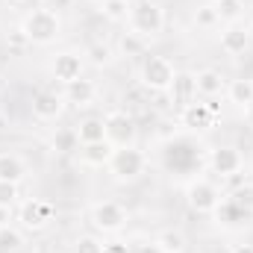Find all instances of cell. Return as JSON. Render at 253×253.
<instances>
[{
    "label": "cell",
    "instance_id": "obj_25",
    "mask_svg": "<svg viewBox=\"0 0 253 253\" xmlns=\"http://www.w3.org/2000/svg\"><path fill=\"white\" fill-rule=\"evenodd\" d=\"M53 150H59V153L80 150V138H77V129L74 126H62V129L53 132Z\"/></svg>",
    "mask_w": 253,
    "mask_h": 253
},
{
    "label": "cell",
    "instance_id": "obj_41",
    "mask_svg": "<svg viewBox=\"0 0 253 253\" xmlns=\"http://www.w3.org/2000/svg\"><path fill=\"white\" fill-rule=\"evenodd\" d=\"M251 39H253V24H251Z\"/></svg>",
    "mask_w": 253,
    "mask_h": 253
},
{
    "label": "cell",
    "instance_id": "obj_39",
    "mask_svg": "<svg viewBox=\"0 0 253 253\" xmlns=\"http://www.w3.org/2000/svg\"><path fill=\"white\" fill-rule=\"evenodd\" d=\"M203 3H212V6H215V3H218V0H203Z\"/></svg>",
    "mask_w": 253,
    "mask_h": 253
},
{
    "label": "cell",
    "instance_id": "obj_13",
    "mask_svg": "<svg viewBox=\"0 0 253 253\" xmlns=\"http://www.w3.org/2000/svg\"><path fill=\"white\" fill-rule=\"evenodd\" d=\"M168 97H171V103L174 106H189L197 100V85H194V74L189 71H177V77H174V83H171V88H168Z\"/></svg>",
    "mask_w": 253,
    "mask_h": 253
},
{
    "label": "cell",
    "instance_id": "obj_37",
    "mask_svg": "<svg viewBox=\"0 0 253 253\" xmlns=\"http://www.w3.org/2000/svg\"><path fill=\"white\" fill-rule=\"evenodd\" d=\"M245 121H248V126L253 129V103L248 106V109H245Z\"/></svg>",
    "mask_w": 253,
    "mask_h": 253
},
{
    "label": "cell",
    "instance_id": "obj_2",
    "mask_svg": "<svg viewBox=\"0 0 253 253\" xmlns=\"http://www.w3.org/2000/svg\"><path fill=\"white\" fill-rule=\"evenodd\" d=\"M126 24L135 36L141 39H153L165 30V9L162 3L156 0H138L129 6V15H126Z\"/></svg>",
    "mask_w": 253,
    "mask_h": 253
},
{
    "label": "cell",
    "instance_id": "obj_15",
    "mask_svg": "<svg viewBox=\"0 0 253 253\" xmlns=\"http://www.w3.org/2000/svg\"><path fill=\"white\" fill-rule=\"evenodd\" d=\"M194 85H197V94H200V97L212 100V97L224 94L227 80H224V74H221L218 68H203V71L194 74Z\"/></svg>",
    "mask_w": 253,
    "mask_h": 253
},
{
    "label": "cell",
    "instance_id": "obj_28",
    "mask_svg": "<svg viewBox=\"0 0 253 253\" xmlns=\"http://www.w3.org/2000/svg\"><path fill=\"white\" fill-rule=\"evenodd\" d=\"M129 6L132 3H124V0H100V15L106 18V21H126V15H129Z\"/></svg>",
    "mask_w": 253,
    "mask_h": 253
},
{
    "label": "cell",
    "instance_id": "obj_30",
    "mask_svg": "<svg viewBox=\"0 0 253 253\" xmlns=\"http://www.w3.org/2000/svg\"><path fill=\"white\" fill-rule=\"evenodd\" d=\"M103 248H106V242H100L97 236H80L74 242V251L71 253H103Z\"/></svg>",
    "mask_w": 253,
    "mask_h": 253
},
{
    "label": "cell",
    "instance_id": "obj_33",
    "mask_svg": "<svg viewBox=\"0 0 253 253\" xmlns=\"http://www.w3.org/2000/svg\"><path fill=\"white\" fill-rule=\"evenodd\" d=\"M103 253H129V248H126L124 242H106Z\"/></svg>",
    "mask_w": 253,
    "mask_h": 253
},
{
    "label": "cell",
    "instance_id": "obj_7",
    "mask_svg": "<svg viewBox=\"0 0 253 253\" xmlns=\"http://www.w3.org/2000/svg\"><path fill=\"white\" fill-rule=\"evenodd\" d=\"M221 197H224L221 189H218L212 180H206V177L191 180L189 189H186V203H189L191 212H197V215H212V212L218 209Z\"/></svg>",
    "mask_w": 253,
    "mask_h": 253
},
{
    "label": "cell",
    "instance_id": "obj_27",
    "mask_svg": "<svg viewBox=\"0 0 253 253\" xmlns=\"http://www.w3.org/2000/svg\"><path fill=\"white\" fill-rule=\"evenodd\" d=\"M85 56H88V62H91V65L103 68V65H112V62H115V56H118V53H115L109 44H103V42H94V44H88Z\"/></svg>",
    "mask_w": 253,
    "mask_h": 253
},
{
    "label": "cell",
    "instance_id": "obj_16",
    "mask_svg": "<svg viewBox=\"0 0 253 253\" xmlns=\"http://www.w3.org/2000/svg\"><path fill=\"white\" fill-rule=\"evenodd\" d=\"M65 103H71V106H91L94 103V97H97V85L91 83V80H77V83H71V85H65Z\"/></svg>",
    "mask_w": 253,
    "mask_h": 253
},
{
    "label": "cell",
    "instance_id": "obj_9",
    "mask_svg": "<svg viewBox=\"0 0 253 253\" xmlns=\"http://www.w3.org/2000/svg\"><path fill=\"white\" fill-rule=\"evenodd\" d=\"M56 209L50 200H42V197H33V200H24L21 203V212H18V224L21 230H30V233H39L44 230L50 221H53Z\"/></svg>",
    "mask_w": 253,
    "mask_h": 253
},
{
    "label": "cell",
    "instance_id": "obj_3",
    "mask_svg": "<svg viewBox=\"0 0 253 253\" xmlns=\"http://www.w3.org/2000/svg\"><path fill=\"white\" fill-rule=\"evenodd\" d=\"M177 77V68L168 56H144L138 68V85L150 94H165Z\"/></svg>",
    "mask_w": 253,
    "mask_h": 253
},
{
    "label": "cell",
    "instance_id": "obj_1",
    "mask_svg": "<svg viewBox=\"0 0 253 253\" xmlns=\"http://www.w3.org/2000/svg\"><path fill=\"white\" fill-rule=\"evenodd\" d=\"M21 33L27 36L30 44H53L59 39V33H62V18L50 6H36V9H30L24 15Z\"/></svg>",
    "mask_w": 253,
    "mask_h": 253
},
{
    "label": "cell",
    "instance_id": "obj_32",
    "mask_svg": "<svg viewBox=\"0 0 253 253\" xmlns=\"http://www.w3.org/2000/svg\"><path fill=\"white\" fill-rule=\"evenodd\" d=\"M18 197H21L18 183H6V180H0V206H15Z\"/></svg>",
    "mask_w": 253,
    "mask_h": 253
},
{
    "label": "cell",
    "instance_id": "obj_19",
    "mask_svg": "<svg viewBox=\"0 0 253 253\" xmlns=\"http://www.w3.org/2000/svg\"><path fill=\"white\" fill-rule=\"evenodd\" d=\"M24 177H27V162H24L18 153L3 150V153H0V180H6V183H21Z\"/></svg>",
    "mask_w": 253,
    "mask_h": 253
},
{
    "label": "cell",
    "instance_id": "obj_22",
    "mask_svg": "<svg viewBox=\"0 0 253 253\" xmlns=\"http://www.w3.org/2000/svg\"><path fill=\"white\" fill-rule=\"evenodd\" d=\"M77 129V138H80V147L83 144H94V141H103L106 132H103V118H83Z\"/></svg>",
    "mask_w": 253,
    "mask_h": 253
},
{
    "label": "cell",
    "instance_id": "obj_11",
    "mask_svg": "<svg viewBox=\"0 0 253 253\" xmlns=\"http://www.w3.org/2000/svg\"><path fill=\"white\" fill-rule=\"evenodd\" d=\"M218 118V109L212 103H203V100H194L189 106L180 109V124L191 129V132H200V129H209Z\"/></svg>",
    "mask_w": 253,
    "mask_h": 253
},
{
    "label": "cell",
    "instance_id": "obj_38",
    "mask_svg": "<svg viewBox=\"0 0 253 253\" xmlns=\"http://www.w3.org/2000/svg\"><path fill=\"white\" fill-rule=\"evenodd\" d=\"M141 253H159V248H156V242H153L150 248H144V251H141Z\"/></svg>",
    "mask_w": 253,
    "mask_h": 253
},
{
    "label": "cell",
    "instance_id": "obj_24",
    "mask_svg": "<svg viewBox=\"0 0 253 253\" xmlns=\"http://www.w3.org/2000/svg\"><path fill=\"white\" fill-rule=\"evenodd\" d=\"M24 248V233L12 224L0 227V253H18Z\"/></svg>",
    "mask_w": 253,
    "mask_h": 253
},
{
    "label": "cell",
    "instance_id": "obj_4",
    "mask_svg": "<svg viewBox=\"0 0 253 253\" xmlns=\"http://www.w3.org/2000/svg\"><path fill=\"white\" fill-rule=\"evenodd\" d=\"M106 168H109L112 180H118V183H132V180H138V177L144 174L147 156H144V150H138L135 144H132V147H115V153H112V159H109Z\"/></svg>",
    "mask_w": 253,
    "mask_h": 253
},
{
    "label": "cell",
    "instance_id": "obj_12",
    "mask_svg": "<svg viewBox=\"0 0 253 253\" xmlns=\"http://www.w3.org/2000/svg\"><path fill=\"white\" fill-rule=\"evenodd\" d=\"M65 112V97L59 91H39L36 97H33V115L39 118V121H56L59 115Z\"/></svg>",
    "mask_w": 253,
    "mask_h": 253
},
{
    "label": "cell",
    "instance_id": "obj_29",
    "mask_svg": "<svg viewBox=\"0 0 253 253\" xmlns=\"http://www.w3.org/2000/svg\"><path fill=\"white\" fill-rule=\"evenodd\" d=\"M194 24H197L200 30H212L215 24H221V18H218V12H215L212 3H200V6L194 9Z\"/></svg>",
    "mask_w": 253,
    "mask_h": 253
},
{
    "label": "cell",
    "instance_id": "obj_23",
    "mask_svg": "<svg viewBox=\"0 0 253 253\" xmlns=\"http://www.w3.org/2000/svg\"><path fill=\"white\" fill-rule=\"evenodd\" d=\"M144 50H147V39L135 36L132 30L121 33V39H118V56H124V59H135V56H144Z\"/></svg>",
    "mask_w": 253,
    "mask_h": 253
},
{
    "label": "cell",
    "instance_id": "obj_31",
    "mask_svg": "<svg viewBox=\"0 0 253 253\" xmlns=\"http://www.w3.org/2000/svg\"><path fill=\"white\" fill-rule=\"evenodd\" d=\"M230 197H233L236 203H242V206H245L248 212H253V183H248V180H245V183H242L239 189L230 191Z\"/></svg>",
    "mask_w": 253,
    "mask_h": 253
},
{
    "label": "cell",
    "instance_id": "obj_21",
    "mask_svg": "<svg viewBox=\"0 0 253 253\" xmlns=\"http://www.w3.org/2000/svg\"><path fill=\"white\" fill-rule=\"evenodd\" d=\"M156 248H159V253H186L189 239H186L183 230H162L156 236Z\"/></svg>",
    "mask_w": 253,
    "mask_h": 253
},
{
    "label": "cell",
    "instance_id": "obj_17",
    "mask_svg": "<svg viewBox=\"0 0 253 253\" xmlns=\"http://www.w3.org/2000/svg\"><path fill=\"white\" fill-rule=\"evenodd\" d=\"M215 218H218V224H227V227H236V224H245L248 218H251L253 212H248L242 203H236L230 194L227 197H221V203H218V209L212 212Z\"/></svg>",
    "mask_w": 253,
    "mask_h": 253
},
{
    "label": "cell",
    "instance_id": "obj_18",
    "mask_svg": "<svg viewBox=\"0 0 253 253\" xmlns=\"http://www.w3.org/2000/svg\"><path fill=\"white\" fill-rule=\"evenodd\" d=\"M112 153H115V147H112L106 138H103V141H94V144H83V147H80V159H83L88 168H103V165H109Z\"/></svg>",
    "mask_w": 253,
    "mask_h": 253
},
{
    "label": "cell",
    "instance_id": "obj_5",
    "mask_svg": "<svg viewBox=\"0 0 253 253\" xmlns=\"http://www.w3.org/2000/svg\"><path fill=\"white\" fill-rule=\"evenodd\" d=\"M103 132H106V141L112 147H132L135 138H138V124H135V118L129 112L112 109L103 118Z\"/></svg>",
    "mask_w": 253,
    "mask_h": 253
},
{
    "label": "cell",
    "instance_id": "obj_14",
    "mask_svg": "<svg viewBox=\"0 0 253 253\" xmlns=\"http://www.w3.org/2000/svg\"><path fill=\"white\" fill-rule=\"evenodd\" d=\"M248 47H251V30H248V27L230 24V27L221 33V50H224L227 56H242Z\"/></svg>",
    "mask_w": 253,
    "mask_h": 253
},
{
    "label": "cell",
    "instance_id": "obj_8",
    "mask_svg": "<svg viewBox=\"0 0 253 253\" xmlns=\"http://www.w3.org/2000/svg\"><path fill=\"white\" fill-rule=\"evenodd\" d=\"M209 171L218 177V180H230L236 174L245 171V156L239 147L233 144H218L209 150Z\"/></svg>",
    "mask_w": 253,
    "mask_h": 253
},
{
    "label": "cell",
    "instance_id": "obj_26",
    "mask_svg": "<svg viewBox=\"0 0 253 253\" xmlns=\"http://www.w3.org/2000/svg\"><path fill=\"white\" fill-rule=\"evenodd\" d=\"M215 12H218L221 21L239 24V18L245 15V0H218V3H215Z\"/></svg>",
    "mask_w": 253,
    "mask_h": 253
},
{
    "label": "cell",
    "instance_id": "obj_34",
    "mask_svg": "<svg viewBox=\"0 0 253 253\" xmlns=\"http://www.w3.org/2000/svg\"><path fill=\"white\" fill-rule=\"evenodd\" d=\"M9 44H12V47H24V44H30V42H27V36H24L21 30H15V33L9 36Z\"/></svg>",
    "mask_w": 253,
    "mask_h": 253
},
{
    "label": "cell",
    "instance_id": "obj_6",
    "mask_svg": "<svg viewBox=\"0 0 253 253\" xmlns=\"http://www.w3.org/2000/svg\"><path fill=\"white\" fill-rule=\"evenodd\" d=\"M126 221H129L126 206L118 203V200H100V203H94V209H91V227H94L97 233L115 236V233H121L126 227Z\"/></svg>",
    "mask_w": 253,
    "mask_h": 253
},
{
    "label": "cell",
    "instance_id": "obj_36",
    "mask_svg": "<svg viewBox=\"0 0 253 253\" xmlns=\"http://www.w3.org/2000/svg\"><path fill=\"white\" fill-rule=\"evenodd\" d=\"M230 253H253V245H236Z\"/></svg>",
    "mask_w": 253,
    "mask_h": 253
},
{
    "label": "cell",
    "instance_id": "obj_40",
    "mask_svg": "<svg viewBox=\"0 0 253 253\" xmlns=\"http://www.w3.org/2000/svg\"><path fill=\"white\" fill-rule=\"evenodd\" d=\"M9 3H24V0H9Z\"/></svg>",
    "mask_w": 253,
    "mask_h": 253
},
{
    "label": "cell",
    "instance_id": "obj_10",
    "mask_svg": "<svg viewBox=\"0 0 253 253\" xmlns=\"http://www.w3.org/2000/svg\"><path fill=\"white\" fill-rule=\"evenodd\" d=\"M83 56L80 53H74V50H62V53H56L53 56V62H50V74H53V80L59 83V85H71V83H77V80H83Z\"/></svg>",
    "mask_w": 253,
    "mask_h": 253
},
{
    "label": "cell",
    "instance_id": "obj_20",
    "mask_svg": "<svg viewBox=\"0 0 253 253\" xmlns=\"http://www.w3.org/2000/svg\"><path fill=\"white\" fill-rule=\"evenodd\" d=\"M224 94H227V100L233 103V106H239V109H248L253 103V80H230L227 83V88H224Z\"/></svg>",
    "mask_w": 253,
    "mask_h": 253
},
{
    "label": "cell",
    "instance_id": "obj_35",
    "mask_svg": "<svg viewBox=\"0 0 253 253\" xmlns=\"http://www.w3.org/2000/svg\"><path fill=\"white\" fill-rule=\"evenodd\" d=\"M12 224V206H0V227Z\"/></svg>",
    "mask_w": 253,
    "mask_h": 253
},
{
    "label": "cell",
    "instance_id": "obj_42",
    "mask_svg": "<svg viewBox=\"0 0 253 253\" xmlns=\"http://www.w3.org/2000/svg\"><path fill=\"white\" fill-rule=\"evenodd\" d=\"M124 3H135V0H124Z\"/></svg>",
    "mask_w": 253,
    "mask_h": 253
}]
</instances>
